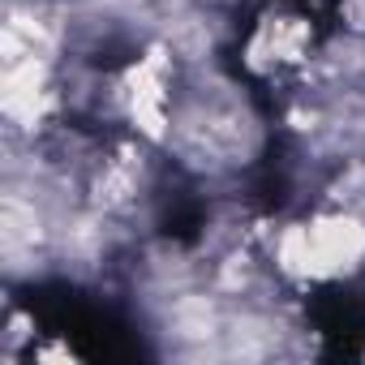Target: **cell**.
I'll return each mask as SVG.
<instances>
[{
	"instance_id": "1",
	"label": "cell",
	"mask_w": 365,
	"mask_h": 365,
	"mask_svg": "<svg viewBox=\"0 0 365 365\" xmlns=\"http://www.w3.org/2000/svg\"><path fill=\"white\" fill-rule=\"evenodd\" d=\"M365 254V228L348 215L318 220L309 228V271H348Z\"/></svg>"
},
{
	"instance_id": "2",
	"label": "cell",
	"mask_w": 365,
	"mask_h": 365,
	"mask_svg": "<svg viewBox=\"0 0 365 365\" xmlns=\"http://www.w3.org/2000/svg\"><path fill=\"white\" fill-rule=\"evenodd\" d=\"M39 237V220L35 211H26L22 202H5V245L18 250V245H35Z\"/></svg>"
},
{
	"instance_id": "3",
	"label": "cell",
	"mask_w": 365,
	"mask_h": 365,
	"mask_svg": "<svg viewBox=\"0 0 365 365\" xmlns=\"http://www.w3.org/2000/svg\"><path fill=\"white\" fill-rule=\"evenodd\" d=\"M348 18L352 26H365V0H348Z\"/></svg>"
}]
</instances>
